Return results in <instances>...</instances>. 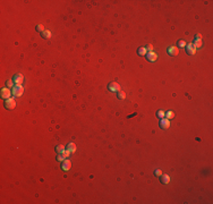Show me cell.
Returning <instances> with one entry per match:
<instances>
[{
    "label": "cell",
    "mask_w": 213,
    "mask_h": 204,
    "mask_svg": "<svg viewBox=\"0 0 213 204\" xmlns=\"http://www.w3.org/2000/svg\"><path fill=\"white\" fill-rule=\"evenodd\" d=\"M16 107V100L15 99H7L6 100V102H5V108L6 109H9V110H11V109H14Z\"/></svg>",
    "instance_id": "cell-1"
},
{
    "label": "cell",
    "mask_w": 213,
    "mask_h": 204,
    "mask_svg": "<svg viewBox=\"0 0 213 204\" xmlns=\"http://www.w3.org/2000/svg\"><path fill=\"white\" fill-rule=\"evenodd\" d=\"M13 94V92H10V90L9 88H7V87H5V88H2L1 90V92H0V95H1V98L2 99H5V100H7V99H10V95Z\"/></svg>",
    "instance_id": "cell-2"
},
{
    "label": "cell",
    "mask_w": 213,
    "mask_h": 204,
    "mask_svg": "<svg viewBox=\"0 0 213 204\" xmlns=\"http://www.w3.org/2000/svg\"><path fill=\"white\" fill-rule=\"evenodd\" d=\"M23 92H24V88H23L22 85H16V86H14L13 94L15 96H21L23 94Z\"/></svg>",
    "instance_id": "cell-3"
},
{
    "label": "cell",
    "mask_w": 213,
    "mask_h": 204,
    "mask_svg": "<svg viewBox=\"0 0 213 204\" xmlns=\"http://www.w3.org/2000/svg\"><path fill=\"white\" fill-rule=\"evenodd\" d=\"M108 88L111 92H119L120 91V85H119L117 82H111L108 85Z\"/></svg>",
    "instance_id": "cell-4"
},
{
    "label": "cell",
    "mask_w": 213,
    "mask_h": 204,
    "mask_svg": "<svg viewBox=\"0 0 213 204\" xmlns=\"http://www.w3.org/2000/svg\"><path fill=\"white\" fill-rule=\"evenodd\" d=\"M160 127L162 129H168L170 127V120L167 118H162L160 120Z\"/></svg>",
    "instance_id": "cell-5"
},
{
    "label": "cell",
    "mask_w": 213,
    "mask_h": 204,
    "mask_svg": "<svg viewBox=\"0 0 213 204\" xmlns=\"http://www.w3.org/2000/svg\"><path fill=\"white\" fill-rule=\"evenodd\" d=\"M13 81L14 83L16 84V85H21L23 83V81H24V76H23L22 74H17V75H15L13 78Z\"/></svg>",
    "instance_id": "cell-6"
},
{
    "label": "cell",
    "mask_w": 213,
    "mask_h": 204,
    "mask_svg": "<svg viewBox=\"0 0 213 204\" xmlns=\"http://www.w3.org/2000/svg\"><path fill=\"white\" fill-rule=\"evenodd\" d=\"M146 59H147L148 61H155L158 59V55L157 53H154V52H148V53H146Z\"/></svg>",
    "instance_id": "cell-7"
},
{
    "label": "cell",
    "mask_w": 213,
    "mask_h": 204,
    "mask_svg": "<svg viewBox=\"0 0 213 204\" xmlns=\"http://www.w3.org/2000/svg\"><path fill=\"white\" fill-rule=\"evenodd\" d=\"M61 168L62 170H65V171H68V170L71 168V162L69 160H64V163L61 165Z\"/></svg>",
    "instance_id": "cell-8"
},
{
    "label": "cell",
    "mask_w": 213,
    "mask_h": 204,
    "mask_svg": "<svg viewBox=\"0 0 213 204\" xmlns=\"http://www.w3.org/2000/svg\"><path fill=\"white\" fill-rule=\"evenodd\" d=\"M178 52H179V50L177 47H170V48L168 49V53H169L170 56H177Z\"/></svg>",
    "instance_id": "cell-9"
},
{
    "label": "cell",
    "mask_w": 213,
    "mask_h": 204,
    "mask_svg": "<svg viewBox=\"0 0 213 204\" xmlns=\"http://www.w3.org/2000/svg\"><path fill=\"white\" fill-rule=\"evenodd\" d=\"M186 51H187V53L188 55H194L196 52V49L194 48V45H193V43H191V44H188L186 47Z\"/></svg>",
    "instance_id": "cell-10"
},
{
    "label": "cell",
    "mask_w": 213,
    "mask_h": 204,
    "mask_svg": "<svg viewBox=\"0 0 213 204\" xmlns=\"http://www.w3.org/2000/svg\"><path fill=\"white\" fill-rule=\"evenodd\" d=\"M161 182L162 184H169L170 182V177L168 175H161Z\"/></svg>",
    "instance_id": "cell-11"
},
{
    "label": "cell",
    "mask_w": 213,
    "mask_h": 204,
    "mask_svg": "<svg viewBox=\"0 0 213 204\" xmlns=\"http://www.w3.org/2000/svg\"><path fill=\"white\" fill-rule=\"evenodd\" d=\"M137 53H138L139 56H146L147 51H146L145 47H141V48H138V50H137Z\"/></svg>",
    "instance_id": "cell-12"
},
{
    "label": "cell",
    "mask_w": 213,
    "mask_h": 204,
    "mask_svg": "<svg viewBox=\"0 0 213 204\" xmlns=\"http://www.w3.org/2000/svg\"><path fill=\"white\" fill-rule=\"evenodd\" d=\"M67 150H68L70 153L75 152V151H76V145H75L74 143H69L68 145H67Z\"/></svg>",
    "instance_id": "cell-13"
},
{
    "label": "cell",
    "mask_w": 213,
    "mask_h": 204,
    "mask_svg": "<svg viewBox=\"0 0 213 204\" xmlns=\"http://www.w3.org/2000/svg\"><path fill=\"white\" fill-rule=\"evenodd\" d=\"M41 34H42V38H43V39H50L51 32H50V31H44V32H42Z\"/></svg>",
    "instance_id": "cell-14"
},
{
    "label": "cell",
    "mask_w": 213,
    "mask_h": 204,
    "mask_svg": "<svg viewBox=\"0 0 213 204\" xmlns=\"http://www.w3.org/2000/svg\"><path fill=\"white\" fill-rule=\"evenodd\" d=\"M118 99H120V100H124V99H126V93L122 91H119L118 92Z\"/></svg>",
    "instance_id": "cell-15"
},
{
    "label": "cell",
    "mask_w": 213,
    "mask_h": 204,
    "mask_svg": "<svg viewBox=\"0 0 213 204\" xmlns=\"http://www.w3.org/2000/svg\"><path fill=\"white\" fill-rule=\"evenodd\" d=\"M165 116H167V119H172V118L175 117V113H174V111H168V112L165 113Z\"/></svg>",
    "instance_id": "cell-16"
},
{
    "label": "cell",
    "mask_w": 213,
    "mask_h": 204,
    "mask_svg": "<svg viewBox=\"0 0 213 204\" xmlns=\"http://www.w3.org/2000/svg\"><path fill=\"white\" fill-rule=\"evenodd\" d=\"M56 151H57L58 153L64 152V151H65V146H64V145H58V146L56 148Z\"/></svg>",
    "instance_id": "cell-17"
},
{
    "label": "cell",
    "mask_w": 213,
    "mask_h": 204,
    "mask_svg": "<svg viewBox=\"0 0 213 204\" xmlns=\"http://www.w3.org/2000/svg\"><path fill=\"white\" fill-rule=\"evenodd\" d=\"M36 31L38 32H40V33H42V32H44V26L42 25V24H39V25H36Z\"/></svg>",
    "instance_id": "cell-18"
},
{
    "label": "cell",
    "mask_w": 213,
    "mask_h": 204,
    "mask_svg": "<svg viewBox=\"0 0 213 204\" xmlns=\"http://www.w3.org/2000/svg\"><path fill=\"white\" fill-rule=\"evenodd\" d=\"M193 45H194V48L195 49H198L202 47V41H195L194 43H193Z\"/></svg>",
    "instance_id": "cell-19"
},
{
    "label": "cell",
    "mask_w": 213,
    "mask_h": 204,
    "mask_svg": "<svg viewBox=\"0 0 213 204\" xmlns=\"http://www.w3.org/2000/svg\"><path fill=\"white\" fill-rule=\"evenodd\" d=\"M157 116L160 118V119H162V118H164L165 113H164V111H162V110H159V111L157 112Z\"/></svg>",
    "instance_id": "cell-20"
},
{
    "label": "cell",
    "mask_w": 213,
    "mask_h": 204,
    "mask_svg": "<svg viewBox=\"0 0 213 204\" xmlns=\"http://www.w3.org/2000/svg\"><path fill=\"white\" fill-rule=\"evenodd\" d=\"M145 49H146V51L152 52L153 51V45H152V44H147V45L145 47Z\"/></svg>",
    "instance_id": "cell-21"
},
{
    "label": "cell",
    "mask_w": 213,
    "mask_h": 204,
    "mask_svg": "<svg viewBox=\"0 0 213 204\" xmlns=\"http://www.w3.org/2000/svg\"><path fill=\"white\" fill-rule=\"evenodd\" d=\"M178 47L179 48H185V47H186V42H185V41H179Z\"/></svg>",
    "instance_id": "cell-22"
},
{
    "label": "cell",
    "mask_w": 213,
    "mask_h": 204,
    "mask_svg": "<svg viewBox=\"0 0 213 204\" xmlns=\"http://www.w3.org/2000/svg\"><path fill=\"white\" fill-rule=\"evenodd\" d=\"M154 175H155L157 177H161V175H162L161 169H157V170H155V171H154Z\"/></svg>",
    "instance_id": "cell-23"
},
{
    "label": "cell",
    "mask_w": 213,
    "mask_h": 204,
    "mask_svg": "<svg viewBox=\"0 0 213 204\" xmlns=\"http://www.w3.org/2000/svg\"><path fill=\"white\" fill-rule=\"evenodd\" d=\"M195 39H196V41H201V40H202V35H201V34H196L195 35Z\"/></svg>",
    "instance_id": "cell-24"
},
{
    "label": "cell",
    "mask_w": 213,
    "mask_h": 204,
    "mask_svg": "<svg viewBox=\"0 0 213 204\" xmlns=\"http://www.w3.org/2000/svg\"><path fill=\"white\" fill-rule=\"evenodd\" d=\"M7 85H8V87H13L14 86V81H9V82L7 83Z\"/></svg>",
    "instance_id": "cell-25"
}]
</instances>
